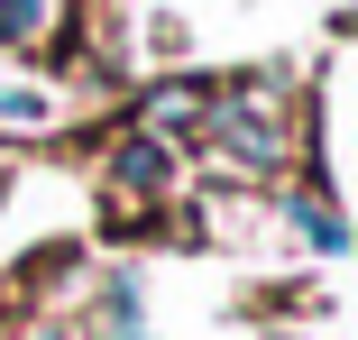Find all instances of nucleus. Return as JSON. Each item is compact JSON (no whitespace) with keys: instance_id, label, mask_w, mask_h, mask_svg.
<instances>
[{"instance_id":"1","label":"nucleus","mask_w":358,"mask_h":340,"mask_svg":"<svg viewBox=\"0 0 358 340\" xmlns=\"http://www.w3.org/2000/svg\"><path fill=\"white\" fill-rule=\"evenodd\" d=\"M211 139H221V157H239L248 175H275L285 166V148H294V120H285V92H275V74H248V83H230V92H211Z\"/></svg>"},{"instance_id":"3","label":"nucleus","mask_w":358,"mask_h":340,"mask_svg":"<svg viewBox=\"0 0 358 340\" xmlns=\"http://www.w3.org/2000/svg\"><path fill=\"white\" fill-rule=\"evenodd\" d=\"M138 120H148V139H175V129H202V120H211V83H157L148 101H138Z\"/></svg>"},{"instance_id":"2","label":"nucleus","mask_w":358,"mask_h":340,"mask_svg":"<svg viewBox=\"0 0 358 340\" xmlns=\"http://www.w3.org/2000/svg\"><path fill=\"white\" fill-rule=\"evenodd\" d=\"M166 184H175V148L148 139V129H129V139L110 148V193L148 212V202H166Z\"/></svg>"},{"instance_id":"4","label":"nucleus","mask_w":358,"mask_h":340,"mask_svg":"<svg viewBox=\"0 0 358 340\" xmlns=\"http://www.w3.org/2000/svg\"><path fill=\"white\" fill-rule=\"evenodd\" d=\"M37 19H46V0H0V46L37 37Z\"/></svg>"}]
</instances>
